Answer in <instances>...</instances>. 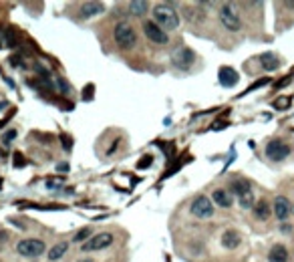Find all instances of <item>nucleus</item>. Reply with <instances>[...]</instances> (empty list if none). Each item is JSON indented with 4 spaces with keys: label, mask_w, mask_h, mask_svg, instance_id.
Masks as SVG:
<instances>
[{
    "label": "nucleus",
    "mask_w": 294,
    "mask_h": 262,
    "mask_svg": "<svg viewBox=\"0 0 294 262\" xmlns=\"http://www.w3.org/2000/svg\"><path fill=\"white\" fill-rule=\"evenodd\" d=\"M79 262H95V260H89V258H83V260H79Z\"/></svg>",
    "instance_id": "obj_23"
},
{
    "label": "nucleus",
    "mask_w": 294,
    "mask_h": 262,
    "mask_svg": "<svg viewBox=\"0 0 294 262\" xmlns=\"http://www.w3.org/2000/svg\"><path fill=\"white\" fill-rule=\"evenodd\" d=\"M113 35H115V41H117V44H119L121 48H131V46H135V43H137L135 28L129 24V22H119V24H115Z\"/></svg>",
    "instance_id": "obj_2"
},
{
    "label": "nucleus",
    "mask_w": 294,
    "mask_h": 262,
    "mask_svg": "<svg viewBox=\"0 0 294 262\" xmlns=\"http://www.w3.org/2000/svg\"><path fill=\"white\" fill-rule=\"evenodd\" d=\"M288 105V99H278L276 101V107H286Z\"/></svg>",
    "instance_id": "obj_22"
},
{
    "label": "nucleus",
    "mask_w": 294,
    "mask_h": 262,
    "mask_svg": "<svg viewBox=\"0 0 294 262\" xmlns=\"http://www.w3.org/2000/svg\"><path fill=\"white\" fill-rule=\"evenodd\" d=\"M21 256H26V258H37L41 254H44V242L42 240H37V238H26V240H21L19 246H16Z\"/></svg>",
    "instance_id": "obj_3"
},
{
    "label": "nucleus",
    "mask_w": 294,
    "mask_h": 262,
    "mask_svg": "<svg viewBox=\"0 0 294 262\" xmlns=\"http://www.w3.org/2000/svg\"><path fill=\"white\" fill-rule=\"evenodd\" d=\"M268 262H288V250L282 244H274L268 252Z\"/></svg>",
    "instance_id": "obj_13"
},
{
    "label": "nucleus",
    "mask_w": 294,
    "mask_h": 262,
    "mask_svg": "<svg viewBox=\"0 0 294 262\" xmlns=\"http://www.w3.org/2000/svg\"><path fill=\"white\" fill-rule=\"evenodd\" d=\"M230 194L238 196V198H244V196L252 194V190H250V184L246 182V179H234V182L230 184Z\"/></svg>",
    "instance_id": "obj_12"
},
{
    "label": "nucleus",
    "mask_w": 294,
    "mask_h": 262,
    "mask_svg": "<svg viewBox=\"0 0 294 262\" xmlns=\"http://www.w3.org/2000/svg\"><path fill=\"white\" fill-rule=\"evenodd\" d=\"M103 4L101 2H85L83 6H81V16L83 19H89V16H95V14H99L103 12Z\"/></svg>",
    "instance_id": "obj_16"
},
{
    "label": "nucleus",
    "mask_w": 294,
    "mask_h": 262,
    "mask_svg": "<svg viewBox=\"0 0 294 262\" xmlns=\"http://www.w3.org/2000/svg\"><path fill=\"white\" fill-rule=\"evenodd\" d=\"M288 153H290V147L282 139H274V141H270L266 145V155L272 161H282L284 157H288Z\"/></svg>",
    "instance_id": "obj_9"
},
{
    "label": "nucleus",
    "mask_w": 294,
    "mask_h": 262,
    "mask_svg": "<svg viewBox=\"0 0 294 262\" xmlns=\"http://www.w3.org/2000/svg\"><path fill=\"white\" fill-rule=\"evenodd\" d=\"M220 21L222 24L228 28V30H240L242 28V21H240V16L236 12V8L232 4H222L220 8Z\"/></svg>",
    "instance_id": "obj_4"
},
{
    "label": "nucleus",
    "mask_w": 294,
    "mask_h": 262,
    "mask_svg": "<svg viewBox=\"0 0 294 262\" xmlns=\"http://www.w3.org/2000/svg\"><path fill=\"white\" fill-rule=\"evenodd\" d=\"M260 65H262L266 71H274L278 67V59H276V55H272V53H266V55L260 57Z\"/></svg>",
    "instance_id": "obj_19"
},
{
    "label": "nucleus",
    "mask_w": 294,
    "mask_h": 262,
    "mask_svg": "<svg viewBox=\"0 0 294 262\" xmlns=\"http://www.w3.org/2000/svg\"><path fill=\"white\" fill-rule=\"evenodd\" d=\"M191 214L198 218H210L214 216V206H211V200L208 196H198L191 204Z\"/></svg>",
    "instance_id": "obj_8"
},
{
    "label": "nucleus",
    "mask_w": 294,
    "mask_h": 262,
    "mask_svg": "<svg viewBox=\"0 0 294 262\" xmlns=\"http://www.w3.org/2000/svg\"><path fill=\"white\" fill-rule=\"evenodd\" d=\"M240 234L238 232H234V230H228V232H224V236H222V244L226 248H236V246H240Z\"/></svg>",
    "instance_id": "obj_17"
},
{
    "label": "nucleus",
    "mask_w": 294,
    "mask_h": 262,
    "mask_svg": "<svg viewBox=\"0 0 294 262\" xmlns=\"http://www.w3.org/2000/svg\"><path fill=\"white\" fill-rule=\"evenodd\" d=\"M113 244V234L111 232H101L95 234L91 238H87V242L83 244V252H93V250H103Z\"/></svg>",
    "instance_id": "obj_5"
},
{
    "label": "nucleus",
    "mask_w": 294,
    "mask_h": 262,
    "mask_svg": "<svg viewBox=\"0 0 294 262\" xmlns=\"http://www.w3.org/2000/svg\"><path fill=\"white\" fill-rule=\"evenodd\" d=\"M153 22L163 30H173L179 26V14L169 4H155L153 8Z\"/></svg>",
    "instance_id": "obj_1"
},
{
    "label": "nucleus",
    "mask_w": 294,
    "mask_h": 262,
    "mask_svg": "<svg viewBox=\"0 0 294 262\" xmlns=\"http://www.w3.org/2000/svg\"><path fill=\"white\" fill-rule=\"evenodd\" d=\"M252 210H254V216H256L258 220H262V222L270 218V212H272V208H270V206H268V202H264V200L256 202Z\"/></svg>",
    "instance_id": "obj_15"
},
{
    "label": "nucleus",
    "mask_w": 294,
    "mask_h": 262,
    "mask_svg": "<svg viewBox=\"0 0 294 262\" xmlns=\"http://www.w3.org/2000/svg\"><path fill=\"white\" fill-rule=\"evenodd\" d=\"M211 200H214V204L220 206V208H230L234 204V196L228 190H214V194H211Z\"/></svg>",
    "instance_id": "obj_11"
},
{
    "label": "nucleus",
    "mask_w": 294,
    "mask_h": 262,
    "mask_svg": "<svg viewBox=\"0 0 294 262\" xmlns=\"http://www.w3.org/2000/svg\"><path fill=\"white\" fill-rule=\"evenodd\" d=\"M143 32H145V37L149 39L151 43H155V44H168V41H169L168 32L163 30L161 26H157L153 21H145L143 22Z\"/></svg>",
    "instance_id": "obj_6"
},
{
    "label": "nucleus",
    "mask_w": 294,
    "mask_h": 262,
    "mask_svg": "<svg viewBox=\"0 0 294 262\" xmlns=\"http://www.w3.org/2000/svg\"><path fill=\"white\" fill-rule=\"evenodd\" d=\"M220 83L224 87H234L238 83V73L230 67H222L220 69Z\"/></svg>",
    "instance_id": "obj_14"
},
{
    "label": "nucleus",
    "mask_w": 294,
    "mask_h": 262,
    "mask_svg": "<svg viewBox=\"0 0 294 262\" xmlns=\"http://www.w3.org/2000/svg\"><path fill=\"white\" fill-rule=\"evenodd\" d=\"M89 234H91V230H89V228H85V230H81V232L75 236V242H83V240H87Z\"/></svg>",
    "instance_id": "obj_21"
},
{
    "label": "nucleus",
    "mask_w": 294,
    "mask_h": 262,
    "mask_svg": "<svg viewBox=\"0 0 294 262\" xmlns=\"http://www.w3.org/2000/svg\"><path fill=\"white\" fill-rule=\"evenodd\" d=\"M171 59H173L175 67H179V69H189L191 65L195 63V53L191 51V48H188V46H179V48H175V51H173Z\"/></svg>",
    "instance_id": "obj_7"
},
{
    "label": "nucleus",
    "mask_w": 294,
    "mask_h": 262,
    "mask_svg": "<svg viewBox=\"0 0 294 262\" xmlns=\"http://www.w3.org/2000/svg\"><path fill=\"white\" fill-rule=\"evenodd\" d=\"M272 212L278 220H286L292 214V202L286 198V196H278L272 204Z\"/></svg>",
    "instance_id": "obj_10"
},
{
    "label": "nucleus",
    "mask_w": 294,
    "mask_h": 262,
    "mask_svg": "<svg viewBox=\"0 0 294 262\" xmlns=\"http://www.w3.org/2000/svg\"><path fill=\"white\" fill-rule=\"evenodd\" d=\"M147 8H149V4H147V2H131V4H129V12L135 14V16L145 14Z\"/></svg>",
    "instance_id": "obj_20"
},
{
    "label": "nucleus",
    "mask_w": 294,
    "mask_h": 262,
    "mask_svg": "<svg viewBox=\"0 0 294 262\" xmlns=\"http://www.w3.org/2000/svg\"><path fill=\"white\" fill-rule=\"evenodd\" d=\"M67 250H69V244L67 242H59L57 246L51 248V252H48L46 256H48V260H61L64 254H67Z\"/></svg>",
    "instance_id": "obj_18"
}]
</instances>
